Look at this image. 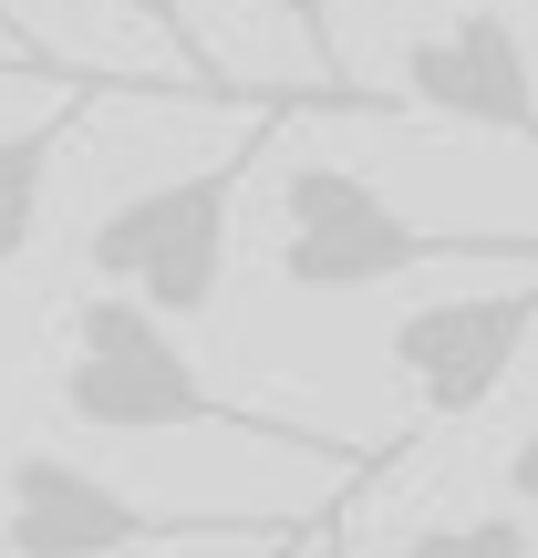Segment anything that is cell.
Listing matches in <instances>:
<instances>
[{"label":"cell","instance_id":"9","mask_svg":"<svg viewBox=\"0 0 538 558\" xmlns=\"http://www.w3.org/2000/svg\"><path fill=\"white\" fill-rule=\"evenodd\" d=\"M279 21H290L300 41H311V62H321V83H352L342 73V0H270Z\"/></svg>","mask_w":538,"mask_h":558},{"label":"cell","instance_id":"11","mask_svg":"<svg viewBox=\"0 0 538 558\" xmlns=\"http://www.w3.org/2000/svg\"><path fill=\"white\" fill-rule=\"evenodd\" d=\"M0 73H32V62H21V52H0ZM52 83H73V73H52Z\"/></svg>","mask_w":538,"mask_h":558},{"label":"cell","instance_id":"8","mask_svg":"<svg viewBox=\"0 0 538 558\" xmlns=\"http://www.w3.org/2000/svg\"><path fill=\"white\" fill-rule=\"evenodd\" d=\"M404 558H528V518H456V527H415Z\"/></svg>","mask_w":538,"mask_h":558},{"label":"cell","instance_id":"6","mask_svg":"<svg viewBox=\"0 0 538 558\" xmlns=\"http://www.w3.org/2000/svg\"><path fill=\"white\" fill-rule=\"evenodd\" d=\"M404 114H445V124H477V135H518L528 145V41L507 11H456L445 32L404 41V83H394Z\"/></svg>","mask_w":538,"mask_h":558},{"label":"cell","instance_id":"1","mask_svg":"<svg viewBox=\"0 0 538 558\" xmlns=\"http://www.w3.org/2000/svg\"><path fill=\"white\" fill-rule=\"evenodd\" d=\"M62 414L83 435H239V445H270V456H342L311 424L218 393L187 362V341L156 311H135L124 290H83L62 311Z\"/></svg>","mask_w":538,"mask_h":558},{"label":"cell","instance_id":"3","mask_svg":"<svg viewBox=\"0 0 538 558\" xmlns=\"http://www.w3.org/2000/svg\"><path fill=\"white\" fill-rule=\"evenodd\" d=\"M290 114H300V104H270V114H249V145H228L218 166H198V177H156V186H135L124 207H104V218L83 228V269H94V290H124L135 311H156L166 331H177V320H207V311H218V279H228L239 186H249V166L270 156V135Z\"/></svg>","mask_w":538,"mask_h":558},{"label":"cell","instance_id":"12","mask_svg":"<svg viewBox=\"0 0 538 558\" xmlns=\"http://www.w3.org/2000/svg\"><path fill=\"white\" fill-rule=\"evenodd\" d=\"M270 558H279V548H270Z\"/></svg>","mask_w":538,"mask_h":558},{"label":"cell","instance_id":"7","mask_svg":"<svg viewBox=\"0 0 538 558\" xmlns=\"http://www.w3.org/2000/svg\"><path fill=\"white\" fill-rule=\"evenodd\" d=\"M115 94H145V83H124V73H73L62 83V104L52 114H32V124H11L0 135V269L21 259V248L41 239V197H52V156L83 135V114L94 104H115Z\"/></svg>","mask_w":538,"mask_h":558},{"label":"cell","instance_id":"4","mask_svg":"<svg viewBox=\"0 0 538 558\" xmlns=\"http://www.w3.org/2000/svg\"><path fill=\"white\" fill-rule=\"evenodd\" d=\"M198 538H270V527L145 507L73 456H11V476H0V558H145V548H198Z\"/></svg>","mask_w":538,"mask_h":558},{"label":"cell","instance_id":"10","mask_svg":"<svg viewBox=\"0 0 538 558\" xmlns=\"http://www.w3.org/2000/svg\"><path fill=\"white\" fill-rule=\"evenodd\" d=\"M0 52H21V62H32V73H62V62H52V52H41V41H32V32H21V0H0Z\"/></svg>","mask_w":538,"mask_h":558},{"label":"cell","instance_id":"5","mask_svg":"<svg viewBox=\"0 0 538 558\" xmlns=\"http://www.w3.org/2000/svg\"><path fill=\"white\" fill-rule=\"evenodd\" d=\"M528 320H538V290L528 269H507L498 290H456V300H415V311L394 320V383L404 403H415V424H456L477 414L487 393H498L507 373H518L528 352Z\"/></svg>","mask_w":538,"mask_h":558},{"label":"cell","instance_id":"2","mask_svg":"<svg viewBox=\"0 0 538 558\" xmlns=\"http://www.w3.org/2000/svg\"><path fill=\"white\" fill-rule=\"evenodd\" d=\"M270 269L300 300H362L415 269H528V228H425L352 166H290Z\"/></svg>","mask_w":538,"mask_h":558}]
</instances>
